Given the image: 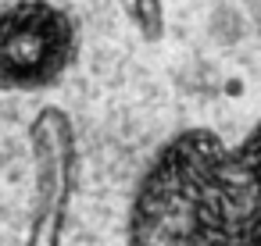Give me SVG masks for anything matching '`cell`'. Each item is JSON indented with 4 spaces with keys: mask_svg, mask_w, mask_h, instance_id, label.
I'll list each match as a JSON object with an SVG mask.
<instances>
[{
    "mask_svg": "<svg viewBox=\"0 0 261 246\" xmlns=\"http://www.w3.org/2000/svg\"><path fill=\"white\" fill-rule=\"evenodd\" d=\"M129 246H261V118L225 146L207 129L168 139L143 171Z\"/></svg>",
    "mask_w": 261,
    "mask_h": 246,
    "instance_id": "1",
    "label": "cell"
},
{
    "mask_svg": "<svg viewBox=\"0 0 261 246\" xmlns=\"http://www.w3.org/2000/svg\"><path fill=\"white\" fill-rule=\"evenodd\" d=\"M72 57V18L50 0H15L0 8V89L4 93H36L61 82Z\"/></svg>",
    "mask_w": 261,
    "mask_h": 246,
    "instance_id": "2",
    "label": "cell"
},
{
    "mask_svg": "<svg viewBox=\"0 0 261 246\" xmlns=\"http://www.w3.org/2000/svg\"><path fill=\"white\" fill-rule=\"evenodd\" d=\"M29 146H33L36 186H33V221L25 246H61L68 200L75 186L72 118L61 107H43L29 125Z\"/></svg>",
    "mask_w": 261,
    "mask_h": 246,
    "instance_id": "3",
    "label": "cell"
},
{
    "mask_svg": "<svg viewBox=\"0 0 261 246\" xmlns=\"http://www.w3.org/2000/svg\"><path fill=\"white\" fill-rule=\"evenodd\" d=\"M129 11L136 29L143 33V40L158 43L165 36V11H161V0H129Z\"/></svg>",
    "mask_w": 261,
    "mask_h": 246,
    "instance_id": "4",
    "label": "cell"
},
{
    "mask_svg": "<svg viewBox=\"0 0 261 246\" xmlns=\"http://www.w3.org/2000/svg\"><path fill=\"white\" fill-rule=\"evenodd\" d=\"M225 93H229V97H240L243 86H240V82H225Z\"/></svg>",
    "mask_w": 261,
    "mask_h": 246,
    "instance_id": "5",
    "label": "cell"
}]
</instances>
